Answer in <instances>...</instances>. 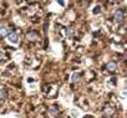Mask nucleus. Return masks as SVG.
Masks as SVG:
<instances>
[{
	"instance_id": "obj_3",
	"label": "nucleus",
	"mask_w": 127,
	"mask_h": 118,
	"mask_svg": "<svg viewBox=\"0 0 127 118\" xmlns=\"http://www.w3.org/2000/svg\"><path fill=\"white\" fill-rule=\"evenodd\" d=\"M39 32L37 31H30V32H28L26 34V39L29 40V41H36V40H39Z\"/></svg>"
},
{
	"instance_id": "obj_10",
	"label": "nucleus",
	"mask_w": 127,
	"mask_h": 118,
	"mask_svg": "<svg viewBox=\"0 0 127 118\" xmlns=\"http://www.w3.org/2000/svg\"><path fill=\"white\" fill-rule=\"evenodd\" d=\"M4 58H5V53L3 51H0V60H4Z\"/></svg>"
},
{
	"instance_id": "obj_9",
	"label": "nucleus",
	"mask_w": 127,
	"mask_h": 118,
	"mask_svg": "<svg viewBox=\"0 0 127 118\" xmlns=\"http://www.w3.org/2000/svg\"><path fill=\"white\" fill-rule=\"evenodd\" d=\"M6 94H8L6 90H5L4 87H0V99H3V98H5V97H6Z\"/></svg>"
},
{
	"instance_id": "obj_4",
	"label": "nucleus",
	"mask_w": 127,
	"mask_h": 118,
	"mask_svg": "<svg viewBox=\"0 0 127 118\" xmlns=\"http://www.w3.org/2000/svg\"><path fill=\"white\" fill-rule=\"evenodd\" d=\"M8 39H9V41L11 44H18V41H19V37H18V34L16 32H10L8 35Z\"/></svg>"
},
{
	"instance_id": "obj_6",
	"label": "nucleus",
	"mask_w": 127,
	"mask_h": 118,
	"mask_svg": "<svg viewBox=\"0 0 127 118\" xmlns=\"http://www.w3.org/2000/svg\"><path fill=\"white\" fill-rule=\"evenodd\" d=\"M10 34V30L8 26H0V37H5Z\"/></svg>"
},
{
	"instance_id": "obj_8",
	"label": "nucleus",
	"mask_w": 127,
	"mask_h": 118,
	"mask_svg": "<svg viewBox=\"0 0 127 118\" xmlns=\"http://www.w3.org/2000/svg\"><path fill=\"white\" fill-rule=\"evenodd\" d=\"M80 78H81V75H80L79 72H76V73H74V75H72L71 81H72V82H77V81H80Z\"/></svg>"
},
{
	"instance_id": "obj_2",
	"label": "nucleus",
	"mask_w": 127,
	"mask_h": 118,
	"mask_svg": "<svg viewBox=\"0 0 127 118\" xmlns=\"http://www.w3.org/2000/svg\"><path fill=\"white\" fill-rule=\"evenodd\" d=\"M113 113H115V108L112 106H110V104L105 106V108H103V116L106 118H110L111 116H113Z\"/></svg>"
},
{
	"instance_id": "obj_7",
	"label": "nucleus",
	"mask_w": 127,
	"mask_h": 118,
	"mask_svg": "<svg viewBox=\"0 0 127 118\" xmlns=\"http://www.w3.org/2000/svg\"><path fill=\"white\" fill-rule=\"evenodd\" d=\"M57 114H59V109H57V107H56V106L50 107V116H51V117H56Z\"/></svg>"
},
{
	"instance_id": "obj_1",
	"label": "nucleus",
	"mask_w": 127,
	"mask_h": 118,
	"mask_svg": "<svg viewBox=\"0 0 127 118\" xmlns=\"http://www.w3.org/2000/svg\"><path fill=\"white\" fill-rule=\"evenodd\" d=\"M113 18H115V21H117V23L123 21V19H125V10L123 9H117L113 13Z\"/></svg>"
},
{
	"instance_id": "obj_11",
	"label": "nucleus",
	"mask_w": 127,
	"mask_h": 118,
	"mask_svg": "<svg viewBox=\"0 0 127 118\" xmlns=\"http://www.w3.org/2000/svg\"><path fill=\"white\" fill-rule=\"evenodd\" d=\"M98 11H101V8L100 6H96V9L94 10V14H98Z\"/></svg>"
},
{
	"instance_id": "obj_5",
	"label": "nucleus",
	"mask_w": 127,
	"mask_h": 118,
	"mask_svg": "<svg viewBox=\"0 0 127 118\" xmlns=\"http://www.w3.org/2000/svg\"><path fill=\"white\" fill-rule=\"evenodd\" d=\"M106 69H107V71H110V72H115V71L117 70V64H116L115 61H110V62L106 65Z\"/></svg>"
},
{
	"instance_id": "obj_12",
	"label": "nucleus",
	"mask_w": 127,
	"mask_h": 118,
	"mask_svg": "<svg viewBox=\"0 0 127 118\" xmlns=\"http://www.w3.org/2000/svg\"><path fill=\"white\" fill-rule=\"evenodd\" d=\"M67 35H69V37H71V36H72V29H70V27L67 29Z\"/></svg>"
}]
</instances>
